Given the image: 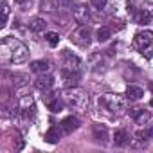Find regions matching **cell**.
<instances>
[{"label": "cell", "mask_w": 153, "mask_h": 153, "mask_svg": "<svg viewBox=\"0 0 153 153\" xmlns=\"http://www.w3.org/2000/svg\"><path fill=\"white\" fill-rule=\"evenodd\" d=\"M0 58L4 63H24L29 58V49L25 43H22L18 38L6 36L0 45Z\"/></svg>", "instance_id": "cell-1"}, {"label": "cell", "mask_w": 153, "mask_h": 153, "mask_svg": "<svg viewBox=\"0 0 153 153\" xmlns=\"http://www.w3.org/2000/svg\"><path fill=\"white\" fill-rule=\"evenodd\" d=\"M63 101L72 106V108H78V110H83L88 106V94L83 90V88H78V87H70L65 96H63Z\"/></svg>", "instance_id": "cell-2"}, {"label": "cell", "mask_w": 153, "mask_h": 153, "mask_svg": "<svg viewBox=\"0 0 153 153\" xmlns=\"http://www.w3.org/2000/svg\"><path fill=\"white\" fill-rule=\"evenodd\" d=\"M133 47L144 56V58H153V33L151 31H140L133 38Z\"/></svg>", "instance_id": "cell-3"}, {"label": "cell", "mask_w": 153, "mask_h": 153, "mask_svg": "<svg viewBox=\"0 0 153 153\" xmlns=\"http://www.w3.org/2000/svg\"><path fill=\"white\" fill-rule=\"evenodd\" d=\"M99 105L110 110L112 114H119L126 108V99L119 94H105L99 97Z\"/></svg>", "instance_id": "cell-4"}, {"label": "cell", "mask_w": 153, "mask_h": 153, "mask_svg": "<svg viewBox=\"0 0 153 153\" xmlns=\"http://www.w3.org/2000/svg\"><path fill=\"white\" fill-rule=\"evenodd\" d=\"M70 40L79 47H87V45H90V40H92V29L88 25H81L72 33Z\"/></svg>", "instance_id": "cell-5"}, {"label": "cell", "mask_w": 153, "mask_h": 153, "mask_svg": "<svg viewBox=\"0 0 153 153\" xmlns=\"http://www.w3.org/2000/svg\"><path fill=\"white\" fill-rule=\"evenodd\" d=\"M61 79H63V83H65L67 88L76 87V85L79 83V79H81V72H79V70H68V68H63V70H61Z\"/></svg>", "instance_id": "cell-6"}, {"label": "cell", "mask_w": 153, "mask_h": 153, "mask_svg": "<svg viewBox=\"0 0 153 153\" xmlns=\"http://www.w3.org/2000/svg\"><path fill=\"white\" fill-rule=\"evenodd\" d=\"M59 128H61L63 135H68V133H72V131H76V130L79 128V119H78V117H74V115L65 117V119L59 123Z\"/></svg>", "instance_id": "cell-7"}, {"label": "cell", "mask_w": 153, "mask_h": 153, "mask_svg": "<svg viewBox=\"0 0 153 153\" xmlns=\"http://www.w3.org/2000/svg\"><path fill=\"white\" fill-rule=\"evenodd\" d=\"M81 67V61L78 56H74L72 52L68 51H63V68H68V70H79Z\"/></svg>", "instance_id": "cell-8"}, {"label": "cell", "mask_w": 153, "mask_h": 153, "mask_svg": "<svg viewBox=\"0 0 153 153\" xmlns=\"http://www.w3.org/2000/svg\"><path fill=\"white\" fill-rule=\"evenodd\" d=\"M54 85V79H52V76H47V74H40L38 78H36V81H34V87L38 88V90H49L51 87Z\"/></svg>", "instance_id": "cell-9"}, {"label": "cell", "mask_w": 153, "mask_h": 153, "mask_svg": "<svg viewBox=\"0 0 153 153\" xmlns=\"http://www.w3.org/2000/svg\"><path fill=\"white\" fill-rule=\"evenodd\" d=\"M130 115L135 119V123H137V124H146V123L151 119L149 112H144L142 108H133V110L130 112Z\"/></svg>", "instance_id": "cell-10"}, {"label": "cell", "mask_w": 153, "mask_h": 153, "mask_svg": "<svg viewBox=\"0 0 153 153\" xmlns=\"http://www.w3.org/2000/svg\"><path fill=\"white\" fill-rule=\"evenodd\" d=\"M142 96H144V90L137 85H130L126 88V99H130V101H139V99H142Z\"/></svg>", "instance_id": "cell-11"}, {"label": "cell", "mask_w": 153, "mask_h": 153, "mask_svg": "<svg viewBox=\"0 0 153 153\" xmlns=\"http://www.w3.org/2000/svg\"><path fill=\"white\" fill-rule=\"evenodd\" d=\"M31 70L33 72H38V74H47L51 70V63L47 59H38V61H33L31 63Z\"/></svg>", "instance_id": "cell-12"}, {"label": "cell", "mask_w": 153, "mask_h": 153, "mask_svg": "<svg viewBox=\"0 0 153 153\" xmlns=\"http://www.w3.org/2000/svg\"><path fill=\"white\" fill-rule=\"evenodd\" d=\"M61 4L63 2H59V0H42V2H40V9L45 11V13H52V11L59 9Z\"/></svg>", "instance_id": "cell-13"}, {"label": "cell", "mask_w": 153, "mask_h": 153, "mask_svg": "<svg viewBox=\"0 0 153 153\" xmlns=\"http://www.w3.org/2000/svg\"><path fill=\"white\" fill-rule=\"evenodd\" d=\"M151 13L148 11V9H140L137 15H135V22L139 24V25H148V24H151Z\"/></svg>", "instance_id": "cell-14"}, {"label": "cell", "mask_w": 153, "mask_h": 153, "mask_svg": "<svg viewBox=\"0 0 153 153\" xmlns=\"http://www.w3.org/2000/svg\"><path fill=\"white\" fill-rule=\"evenodd\" d=\"M72 15H74V18L78 20V22H83V20L88 16V11H87V7H85V6H81V4H74Z\"/></svg>", "instance_id": "cell-15"}, {"label": "cell", "mask_w": 153, "mask_h": 153, "mask_svg": "<svg viewBox=\"0 0 153 153\" xmlns=\"http://www.w3.org/2000/svg\"><path fill=\"white\" fill-rule=\"evenodd\" d=\"M29 29L34 31V33H43V31L47 29V22H45L43 18H33V20L29 22Z\"/></svg>", "instance_id": "cell-16"}, {"label": "cell", "mask_w": 153, "mask_h": 153, "mask_svg": "<svg viewBox=\"0 0 153 153\" xmlns=\"http://www.w3.org/2000/svg\"><path fill=\"white\" fill-rule=\"evenodd\" d=\"M61 135H63L61 128H58V126H52V128H51V130L45 133V140H47V142H58Z\"/></svg>", "instance_id": "cell-17"}, {"label": "cell", "mask_w": 153, "mask_h": 153, "mask_svg": "<svg viewBox=\"0 0 153 153\" xmlns=\"http://www.w3.org/2000/svg\"><path fill=\"white\" fill-rule=\"evenodd\" d=\"M94 137H96L99 142H106V137H108L106 128L101 126V124H94Z\"/></svg>", "instance_id": "cell-18"}, {"label": "cell", "mask_w": 153, "mask_h": 153, "mask_svg": "<svg viewBox=\"0 0 153 153\" xmlns=\"http://www.w3.org/2000/svg\"><path fill=\"white\" fill-rule=\"evenodd\" d=\"M112 38V29L108 25H103L97 29V42H108Z\"/></svg>", "instance_id": "cell-19"}, {"label": "cell", "mask_w": 153, "mask_h": 153, "mask_svg": "<svg viewBox=\"0 0 153 153\" xmlns=\"http://www.w3.org/2000/svg\"><path fill=\"white\" fill-rule=\"evenodd\" d=\"M128 133L124 131V130H117L115 131V135H114V142H115V146H124L126 142H128Z\"/></svg>", "instance_id": "cell-20"}, {"label": "cell", "mask_w": 153, "mask_h": 153, "mask_svg": "<svg viewBox=\"0 0 153 153\" xmlns=\"http://www.w3.org/2000/svg\"><path fill=\"white\" fill-rule=\"evenodd\" d=\"M47 106H49L51 112H61V110H63V101L58 99V96H56L54 99H49V101H47Z\"/></svg>", "instance_id": "cell-21"}, {"label": "cell", "mask_w": 153, "mask_h": 153, "mask_svg": "<svg viewBox=\"0 0 153 153\" xmlns=\"http://www.w3.org/2000/svg\"><path fill=\"white\" fill-rule=\"evenodd\" d=\"M135 137H137L139 140H148V139H151V137H153V126H151V128L139 130V131L135 133Z\"/></svg>", "instance_id": "cell-22"}, {"label": "cell", "mask_w": 153, "mask_h": 153, "mask_svg": "<svg viewBox=\"0 0 153 153\" xmlns=\"http://www.w3.org/2000/svg\"><path fill=\"white\" fill-rule=\"evenodd\" d=\"M7 18H9V4L7 0H2V24H0L2 27L7 24Z\"/></svg>", "instance_id": "cell-23"}, {"label": "cell", "mask_w": 153, "mask_h": 153, "mask_svg": "<svg viewBox=\"0 0 153 153\" xmlns=\"http://www.w3.org/2000/svg\"><path fill=\"white\" fill-rule=\"evenodd\" d=\"M45 40H47V43H49L51 47H56V45L59 43V36H58V33H47V34H45Z\"/></svg>", "instance_id": "cell-24"}, {"label": "cell", "mask_w": 153, "mask_h": 153, "mask_svg": "<svg viewBox=\"0 0 153 153\" xmlns=\"http://www.w3.org/2000/svg\"><path fill=\"white\" fill-rule=\"evenodd\" d=\"M106 2H108V0H90V6L94 9H105Z\"/></svg>", "instance_id": "cell-25"}, {"label": "cell", "mask_w": 153, "mask_h": 153, "mask_svg": "<svg viewBox=\"0 0 153 153\" xmlns=\"http://www.w3.org/2000/svg\"><path fill=\"white\" fill-rule=\"evenodd\" d=\"M15 2L18 6H27V4H31V0H15Z\"/></svg>", "instance_id": "cell-26"}, {"label": "cell", "mask_w": 153, "mask_h": 153, "mask_svg": "<svg viewBox=\"0 0 153 153\" xmlns=\"http://www.w3.org/2000/svg\"><path fill=\"white\" fill-rule=\"evenodd\" d=\"M149 88H151V92H153V81H151V83H149Z\"/></svg>", "instance_id": "cell-27"}, {"label": "cell", "mask_w": 153, "mask_h": 153, "mask_svg": "<svg viewBox=\"0 0 153 153\" xmlns=\"http://www.w3.org/2000/svg\"><path fill=\"white\" fill-rule=\"evenodd\" d=\"M149 105H151V108H153V99H151V101H149Z\"/></svg>", "instance_id": "cell-28"}]
</instances>
